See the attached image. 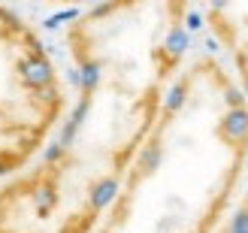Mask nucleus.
Listing matches in <instances>:
<instances>
[{"instance_id":"nucleus-2","label":"nucleus","mask_w":248,"mask_h":233,"mask_svg":"<svg viewBox=\"0 0 248 233\" xmlns=\"http://www.w3.org/2000/svg\"><path fill=\"white\" fill-rule=\"evenodd\" d=\"M43 3H70L73 6V3H88V0H43Z\"/></svg>"},{"instance_id":"nucleus-1","label":"nucleus","mask_w":248,"mask_h":233,"mask_svg":"<svg viewBox=\"0 0 248 233\" xmlns=\"http://www.w3.org/2000/svg\"><path fill=\"white\" fill-rule=\"evenodd\" d=\"M64 112L58 70L28 21L0 3V179L21 173Z\"/></svg>"}]
</instances>
